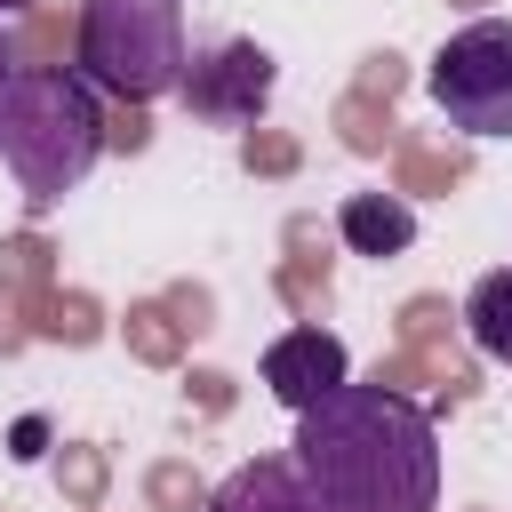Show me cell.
Masks as SVG:
<instances>
[{
  "mask_svg": "<svg viewBox=\"0 0 512 512\" xmlns=\"http://www.w3.org/2000/svg\"><path fill=\"white\" fill-rule=\"evenodd\" d=\"M424 80H432V104L448 112V128L512 136V24L504 16H480V24L448 32Z\"/></svg>",
  "mask_w": 512,
  "mask_h": 512,
  "instance_id": "4",
  "label": "cell"
},
{
  "mask_svg": "<svg viewBox=\"0 0 512 512\" xmlns=\"http://www.w3.org/2000/svg\"><path fill=\"white\" fill-rule=\"evenodd\" d=\"M24 8H32V0H0V16H24Z\"/></svg>",
  "mask_w": 512,
  "mask_h": 512,
  "instance_id": "16",
  "label": "cell"
},
{
  "mask_svg": "<svg viewBox=\"0 0 512 512\" xmlns=\"http://www.w3.org/2000/svg\"><path fill=\"white\" fill-rule=\"evenodd\" d=\"M352 376V360H344V344L328 336V328H288L272 352H264V384H272V400L280 408H320L336 384Z\"/></svg>",
  "mask_w": 512,
  "mask_h": 512,
  "instance_id": "6",
  "label": "cell"
},
{
  "mask_svg": "<svg viewBox=\"0 0 512 512\" xmlns=\"http://www.w3.org/2000/svg\"><path fill=\"white\" fill-rule=\"evenodd\" d=\"M288 456L320 512H432L440 504V432L384 376L336 384L320 408H304Z\"/></svg>",
  "mask_w": 512,
  "mask_h": 512,
  "instance_id": "1",
  "label": "cell"
},
{
  "mask_svg": "<svg viewBox=\"0 0 512 512\" xmlns=\"http://www.w3.org/2000/svg\"><path fill=\"white\" fill-rule=\"evenodd\" d=\"M208 512H320V504L304 496L296 456H248V464L208 496Z\"/></svg>",
  "mask_w": 512,
  "mask_h": 512,
  "instance_id": "7",
  "label": "cell"
},
{
  "mask_svg": "<svg viewBox=\"0 0 512 512\" xmlns=\"http://www.w3.org/2000/svg\"><path fill=\"white\" fill-rule=\"evenodd\" d=\"M464 328H472V344H480L488 360L512 368V264L472 280V296H464Z\"/></svg>",
  "mask_w": 512,
  "mask_h": 512,
  "instance_id": "9",
  "label": "cell"
},
{
  "mask_svg": "<svg viewBox=\"0 0 512 512\" xmlns=\"http://www.w3.org/2000/svg\"><path fill=\"white\" fill-rule=\"evenodd\" d=\"M136 352H144V360H168V352H176V336L160 328V312H136Z\"/></svg>",
  "mask_w": 512,
  "mask_h": 512,
  "instance_id": "14",
  "label": "cell"
},
{
  "mask_svg": "<svg viewBox=\"0 0 512 512\" xmlns=\"http://www.w3.org/2000/svg\"><path fill=\"white\" fill-rule=\"evenodd\" d=\"M272 80H280V64L256 40H216L208 56L184 64L176 96H184V112L200 128H256V112L272 104Z\"/></svg>",
  "mask_w": 512,
  "mask_h": 512,
  "instance_id": "5",
  "label": "cell"
},
{
  "mask_svg": "<svg viewBox=\"0 0 512 512\" xmlns=\"http://www.w3.org/2000/svg\"><path fill=\"white\" fill-rule=\"evenodd\" d=\"M8 80H16V56L0 48V104H8Z\"/></svg>",
  "mask_w": 512,
  "mask_h": 512,
  "instance_id": "15",
  "label": "cell"
},
{
  "mask_svg": "<svg viewBox=\"0 0 512 512\" xmlns=\"http://www.w3.org/2000/svg\"><path fill=\"white\" fill-rule=\"evenodd\" d=\"M104 144H112V152H144V144H152V120H144V104H120V112L104 120Z\"/></svg>",
  "mask_w": 512,
  "mask_h": 512,
  "instance_id": "11",
  "label": "cell"
},
{
  "mask_svg": "<svg viewBox=\"0 0 512 512\" xmlns=\"http://www.w3.org/2000/svg\"><path fill=\"white\" fill-rule=\"evenodd\" d=\"M80 80L112 104H152L184 80V0H80L72 24Z\"/></svg>",
  "mask_w": 512,
  "mask_h": 512,
  "instance_id": "3",
  "label": "cell"
},
{
  "mask_svg": "<svg viewBox=\"0 0 512 512\" xmlns=\"http://www.w3.org/2000/svg\"><path fill=\"white\" fill-rule=\"evenodd\" d=\"M104 152V104L80 72L64 64H24L8 80V104H0V160L16 168L24 200L48 208L64 200Z\"/></svg>",
  "mask_w": 512,
  "mask_h": 512,
  "instance_id": "2",
  "label": "cell"
},
{
  "mask_svg": "<svg viewBox=\"0 0 512 512\" xmlns=\"http://www.w3.org/2000/svg\"><path fill=\"white\" fill-rule=\"evenodd\" d=\"M48 336H72V344H88L96 336V312L72 296V304H48Z\"/></svg>",
  "mask_w": 512,
  "mask_h": 512,
  "instance_id": "13",
  "label": "cell"
},
{
  "mask_svg": "<svg viewBox=\"0 0 512 512\" xmlns=\"http://www.w3.org/2000/svg\"><path fill=\"white\" fill-rule=\"evenodd\" d=\"M152 504H160V512H192V504H208V488H200V472L160 464V472H152Z\"/></svg>",
  "mask_w": 512,
  "mask_h": 512,
  "instance_id": "10",
  "label": "cell"
},
{
  "mask_svg": "<svg viewBox=\"0 0 512 512\" xmlns=\"http://www.w3.org/2000/svg\"><path fill=\"white\" fill-rule=\"evenodd\" d=\"M336 232H344L352 256H400V248L416 240V216H408V200H392V192H352V200L336 208Z\"/></svg>",
  "mask_w": 512,
  "mask_h": 512,
  "instance_id": "8",
  "label": "cell"
},
{
  "mask_svg": "<svg viewBox=\"0 0 512 512\" xmlns=\"http://www.w3.org/2000/svg\"><path fill=\"white\" fill-rule=\"evenodd\" d=\"M240 160H248V168H264V176H280V168H296V144H280V136H248V144H240Z\"/></svg>",
  "mask_w": 512,
  "mask_h": 512,
  "instance_id": "12",
  "label": "cell"
}]
</instances>
